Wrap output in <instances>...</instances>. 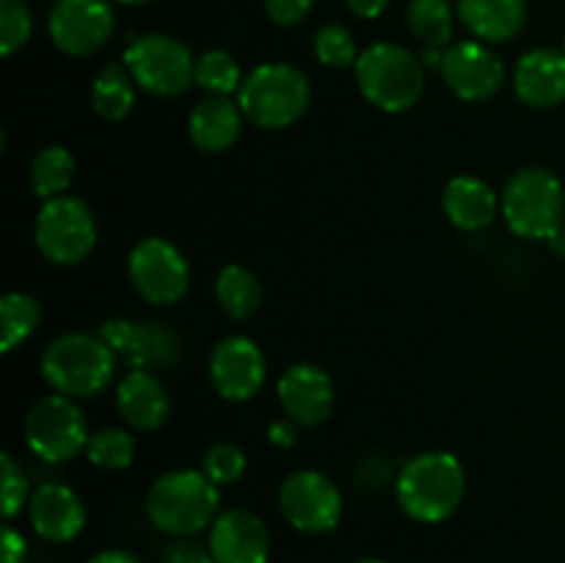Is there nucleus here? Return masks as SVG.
Returning a JSON list of instances; mask_svg holds the SVG:
<instances>
[{
    "instance_id": "nucleus-43",
    "label": "nucleus",
    "mask_w": 565,
    "mask_h": 563,
    "mask_svg": "<svg viewBox=\"0 0 565 563\" xmlns=\"http://www.w3.org/2000/svg\"><path fill=\"white\" fill-rule=\"evenodd\" d=\"M356 563H386V561H381V557H362V561Z\"/></svg>"
},
{
    "instance_id": "nucleus-17",
    "label": "nucleus",
    "mask_w": 565,
    "mask_h": 563,
    "mask_svg": "<svg viewBox=\"0 0 565 563\" xmlns=\"http://www.w3.org/2000/svg\"><path fill=\"white\" fill-rule=\"evenodd\" d=\"M114 351L125 353L138 370L149 364H171L180 357V342L171 331L158 323H136V320H108L99 331Z\"/></svg>"
},
{
    "instance_id": "nucleus-18",
    "label": "nucleus",
    "mask_w": 565,
    "mask_h": 563,
    "mask_svg": "<svg viewBox=\"0 0 565 563\" xmlns=\"http://www.w3.org/2000/svg\"><path fill=\"white\" fill-rule=\"evenodd\" d=\"M31 524L44 541L64 544L81 535L86 524V508L70 486L42 484L31 497Z\"/></svg>"
},
{
    "instance_id": "nucleus-35",
    "label": "nucleus",
    "mask_w": 565,
    "mask_h": 563,
    "mask_svg": "<svg viewBox=\"0 0 565 563\" xmlns=\"http://www.w3.org/2000/svg\"><path fill=\"white\" fill-rule=\"evenodd\" d=\"M315 0H265L270 20L279 25H298L312 11Z\"/></svg>"
},
{
    "instance_id": "nucleus-32",
    "label": "nucleus",
    "mask_w": 565,
    "mask_h": 563,
    "mask_svg": "<svg viewBox=\"0 0 565 563\" xmlns=\"http://www.w3.org/2000/svg\"><path fill=\"white\" fill-rule=\"evenodd\" d=\"M33 20L22 0H0V55H14L31 39Z\"/></svg>"
},
{
    "instance_id": "nucleus-39",
    "label": "nucleus",
    "mask_w": 565,
    "mask_h": 563,
    "mask_svg": "<svg viewBox=\"0 0 565 563\" xmlns=\"http://www.w3.org/2000/svg\"><path fill=\"white\" fill-rule=\"evenodd\" d=\"M386 6H390V0H348V9L362 20H375V17L384 14Z\"/></svg>"
},
{
    "instance_id": "nucleus-6",
    "label": "nucleus",
    "mask_w": 565,
    "mask_h": 563,
    "mask_svg": "<svg viewBox=\"0 0 565 563\" xmlns=\"http://www.w3.org/2000/svg\"><path fill=\"white\" fill-rule=\"evenodd\" d=\"M356 83L364 99L386 114H403L423 97V64L406 47L392 42L370 44L356 61Z\"/></svg>"
},
{
    "instance_id": "nucleus-29",
    "label": "nucleus",
    "mask_w": 565,
    "mask_h": 563,
    "mask_svg": "<svg viewBox=\"0 0 565 563\" xmlns=\"http://www.w3.org/2000/svg\"><path fill=\"white\" fill-rule=\"evenodd\" d=\"M196 83L210 97H226L241 92V66L224 50H210L196 61Z\"/></svg>"
},
{
    "instance_id": "nucleus-28",
    "label": "nucleus",
    "mask_w": 565,
    "mask_h": 563,
    "mask_svg": "<svg viewBox=\"0 0 565 563\" xmlns=\"http://www.w3.org/2000/svg\"><path fill=\"white\" fill-rule=\"evenodd\" d=\"M408 28L430 50L445 47L452 36V11L447 0H412V6H408Z\"/></svg>"
},
{
    "instance_id": "nucleus-1",
    "label": "nucleus",
    "mask_w": 565,
    "mask_h": 563,
    "mask_svg": "<svg viewBox=\"0 0 565 563\" xmlns=\"http://www.w3.org/2000/svg\"><path fill=\"white\" fill-rule=\"evenodd\" d=\"M467 475L452 453L434 450L414 456L397 475V502L414 522L436 524L458 511Z\"/></svg>"
},
{
    "instance_id": "nucleus-21",
    "label": "nucleus",
    "mask_w": 565,
    "mask_h": 563,
    "mask_svg": "<svg viewBox=\"0 0 565 563\" xmlns=\"http://www.w3.org/2000/svg\"><path fill=\"white\" fill-rule=\"evenodd\" d=\"M243 119L241 105L230 103V97H207L191 110L188 132L202 152H224L241 138Z\"/></svg>"
},
{
    "instance_id": "nucleus-40",
    "label": "nucleus",
    "mask_w": 565,
    "mask_h": 563,
    "mask_svg": "<svg viewBox=\"0 0 565 563\" xmlns=\"http://www.w3.org/2000/svg\"><path fill=\"white\" fill-rule=\"evenodd\" d=\"M86 563H141L138 561L132 552H125V550H105V552H97L94 557H88Z\"/></svg>"
},
{
    "instance_id": "nucleus-5",
    "label": "nucleus",
    "mask_w": 565,
    "mask_h": 563,
    "mask_svg": "<svg viewBox=\"0 0 565 563\" xmlns=\"http://www.w3.org/2000/svg\"><path fill=\"white\" fill-rule=\"evenodd\" d=\"M502 215L513 235L524 241H550L565 221L563 182L541 166L519 169L502 191Z\"/></svg>"
},
{
    "instance_id": "nucleus-41",
    "label": "nucleus",
    "mask_w": 565,
    "mask_h": 563,
    "mask_svg": "<svg viewBox=\"0 0 565 563\" xmlns=\"http://www.w3.org/2000/svg\"><path fill=\"white\" fill-rule=\"evenodd\" d=\"M550 248L557 254V257H565V224L550 237Z\"/></svg>"
},
{
    "instance_id": "nucleus-12",
    "label": "nucleus",
    "mask_w": 565,
    "mask_h": 563,
    "mask_svg": "<svg viewBox=\"0 0 565 563\" xmlns=\"http://www.w3.org/2000/svg\"><path fill=\"white\" fill-rule=\"evenodd\" d=\"M114 31V11L108 0H58L50 14V36L66 55H92Z\"/></svg>"
},
{
    "instance_id": "nucleus-19",
    "label": "nucleus",
    "mask_w": 565,
    "mask_h": 563,
    "mask_svg": "<svg viewBox=\"0 0 565 563\" xmlns=\"http://www.w3.org/2000/svg\"><path fill=\"white\" fill-rule=\"evenodd\" d=\"M513 88L524 105L555 108L565 99V53L561 50H533L513 72Z\"/></svg>"
},
{
    "instance_id": "nucleus-30",
    "label": "nucleus",
    "mask_w": 565,
    "mask_h": 563,
    "mask_svg": "<svg viewBox=\"0 0 565 563\" xmlns=\"http://www.w3.org/2000/svg\"><path fill=\"white\" fill-rule=\"evenodd\" d=\"M86 456L99 469H127L136 458V439L121 428H103L88 439Z\"/></svg>"
},
{
    "instance_id": "nucleus-15",
    "label": "nucleus",
    "mask_w": 565,
    "mask_h": 563,
    "mask_svg": "<svg viewBox=\"0 0 565 563\" xmlns=\"http://www.w3.org/2000/svg\"><path fill=\"white\" fill-rule=\"evenodd\" d=\"M210 552L215 563H268L270 535L263 519L243 508L218 513L210 524Z\"/></svg>"
},
{
    "instance_id": "nucleus-8",
    "label": "nucleus",
    "mask_w": 565,
    "mask_h": 563,
    "mask_svg": "<svg viewBox=\"0 0 565 563\" xmlns=\"http://www.w3.org/2000/svg\"><path fill=\"white\" fill-rule=\"evenodd\" d=\"M33 237L50 263L77 265L97 243V224L86 202L75 196H55L47 199L36 213Z\"/></svg>"
},
{
    "instance_id": "nucleus-22",
    "label": "nucleus",
    "mask_w": 565,
    "mask_h": 563,
    "mask_svg": "<svg viewBox=\"0 0 565 563\" xmlns=\"http://www.w3.org/2000/svg\"><path fill=\"white\" fill-rule=\"evenodd\" d=\"M441 208L458 230L480 232L494 221L500 202H497V193L491 191V185H486L478 177L463 174L447 182Z\"/></svg>"
},
{
    "instance_id": "nucleus-10",
    "label": "nucleus",
    "mask_w": 565,
    "mask_h": 563,
    "mask_svg": "<svg viewBox=\"0 0 565 563\" xmlns=\"http://www.w3.org/2000/svg\"><path fill=\"white\" fill-rule=\"evenodd\" d=\"M127 270L136 290L149 304H160V307L180 301L191 285V268L185 257L174 243L163 237H143L141 243H136L127 259Z\"/></svg>"
},
{
    "instance_id": "nucleus-23",
    "label": "nucleus",
    "mask_w": 565,
    "mask_h": 563,
    "mask_svg": "<svg viewBox=\"0 0 565 563\" xmlns=\"http://www.w3.org/2000/svg\"><path fill=\"white\" fill-rule=\"evenodd\" d=\"M461 20L486 42H508L527 20V0H461Z\"/></svg>"
},
{
    "instance_id": "nucleus-9",
    "label": "nucleus",
    "mask_w": 565,
    "mask_h": 563,
    "mask_svg": "<svg viewBox=\"0 0 565 563\" xmlns=\"http://www.w3.org/2000/svg\"><path fill=\"white\" fill-rule=\"evenodd\" d=\"M86 419L66 395H47L33 403L25 417V442L50 464L72 461L88 445Z\"/></svg>"
},
{
    "instance_id": "nucleus-14",
    "label": "nucleus",
    "mask_w": 565,
    "mask_h": 563,
    "mask_svg": "<svg viewBox=\"0 0 565 563\" xmlns=\"http://www.w3.org/2000/svg\"><path fill=\"white\" fill-rule=\"evenodd\" d=\"M441 77L456 97L467 103L494 97L505 83V66L480 42H458L441 53Z\"/></svg>"
},
{
    "instance_id": "nucleus-7",
    "label": "nucleus",
    "mask_w": 565,
    "mask_h": 563,
    "mask_svg": "<svg viewBox=\"0 0 565 563\" xmlns=\"http://www.w3.org/2000/svg\"><path fill=\"white\" fill-rule=\"evenodd\" d=\"M125 66L132 81L158 97H177L196 83V61L191 50L174 36L149 33L136 39L125 53Z\"/></svg>"
},
{
    "instance_id": "nucleus-20",
    "label": "nucleus",
    "mask_w": 565,
    "mask_h": 563,
    "mask_svg": "<svg viewBox=\"0 0 565 563\" xmlns=\"http://www.w3.org/2000/svg\"><path fill=\"white\" fill-rule=\"evenodd\" d=\"M116 406L121 419L136 431H154L169 419L171 401L166 386L147 370H132L125 375L116 392Z\"/></svg>"
},
{
    "instance_id": "nucleus-44",
    "label": "nucleus",
    "mask_w": 565,
    "mask_h": 563,
    "mask_svg": "<svg viewBox=\"0 0 565 563\" xmlns=\"http://www.w3.org/2000/svg\"><path fill=\"white\" fill-rule=\"evenodd\" d=\"M563 53H565V42H563Z\"/></svg>"
},
{
    "instance_id": "nucleus-3",
    "label": "nucleus",
    "mask_w": 565,
    "mask_h": 563,
    "mask_svg": "<svg viewBox=\"0 0 565 563\" xmlns=\"http://www.w3.org/2000/svg\"><path fill=\"white\" fill-rule=\"evenodd\" d=\"M116 370V351L103 337L72 334L55 337L42 357V375L58 395L92 397L110 384Z\"/></svg>"
},
{
    "instance_id": "nucleus-38",
    "label": "nucleus",
    "mask_w": 565,
    "mask_h": 563,
    "mask_svg": "<svg viewBox=\"0 0 565 563\" xmlns=\"http://www.w3.org/2000/svg\"><path fill=\"white\" fill-rule=\"evenodd\" d=\"M268 439L279 447H292L298 442V423L296 419H274L268 425Z\"/></svg>"
},
{
    "instance_id": "nucleus-2",
    "label": "nucleus",
    "mask_w": 565,
    "mask_h": 563,
    "mask_svg": "<svg viewBox=\"0 0 565 563\" xmlns=\"http://www.w3.org/2000/svg\"><path fill=\"white\" fill-rule=\"evenodd\" d=\"M218 486L196 469H174L149 486L147 513L169 535H193L218 519Z\"/></svg>"
},
{
    "instance_id": "nucleus-31",
    "label": "nucleus",
    "mask_w": 565,
    "mask_h": 563,
    "mask_svg": "<svg viewBox=\"0 0 565 563\" xmlns=\"http://www.w3.org/2000/svg\"><path fill=\"white\" fill-rule=\"evenodd\" d=\"M315 55L320 59V64L334 66V70H345L359 61L356 42L342 25H323L315 33Z\"/></svg>"
},
{
    "instance_id": "nucleus-25",
    "label": "nucleus",
    "mask_w": 565,
    "mask_h": 563,
    "mask_svg": "<svg viewBox=\"0 0 565 563\" xmlns=\"http://www.w3.org/2000/svg\"><path fill=\"white\" fill-rule=\"evenodd\" d=\"M92 105L103 119L119 121L136 105V92H132L130 72L121 70L119 64L103 66L92 86Z\"/></svg>"
},
{
    "instance_id": "nucleus-33",
    "label": "nucleus",
    "mask_w": 565,
    "mask_h": 563,
    "mask_svg": "<svg viewBox=\"0 0 565 563\" xmlns=\"http://www.w3.org/2000/svg\"><path fill=\"white\" fill-rule=\"evenodd\" d=\"M202 472L213 480L215 486H230L235 480H241V475L246 472V453L241 450L232 442H218L207 450L202 464Z\"/></svg>"
},
{
    "instance_id": "nucleus-34",
    "label": "nucleus",
    "mask_w": 565,
    "mask_h": 563,
    "mask_svg": "<svg viewBox=\"0 0 565 563\" xmlns=\"http://www.w3.org/2000/svg\"><path fill=\"white\" fill-rule=\"evenodd\" d=\"M0 467H3V517L14 519L28 500V480L9 453L0 456Z\"/></svg>"
},
{
    "instance_id": "nucleus-24",
    "label": "nucleus",
    "mask_w": 565,
    "mask_h": 563,
    "mask_svg": "<svg viewBox=\"0 0 565 563\" xmlns=\"http://www.w3.org/2000/svg\"><path fill=\"white\" fill-rule=\"evenodd\" d=\"M215 296H218V304L230 318L246 320L263 304V285L243 265H226L215 279Z\"/></svg>"
},
{
    "instance_id": "nucleus-37",
    "label": "nucleus",
    "mask_w": 565,
    "mask_h": 563,
    "mask_svg": "<svg viewBox=\"0 0 565 563\" xmlns=\"http://www.w3.org/2000/svg\"><path fill=\"white\" fill-rule=\"evenodd\" d=\"M28 544L22 539V533H17L11 524L3 528V563H25Z\"/></svg>"
},
{
    "instance_id": "nucleus-36",
    "label": "nucleus",
    "mask_w": 565,
    "mask_h": 563,
    "mask_svg": "<svg viewBox=\"0 0 565 563\" xmlns=\"http://www.w3.org/2000/svg\"><path fill=\"white\" fill-rule=\"evenodd\" d=\"M163 563H215L213 552L202 550L199 544H193V541H177V544H171L169 550L163 552Z\"/></svg>"
},
{
    "instance_id": "nucleus-42",
    "label": "nucleus",
    "mask_w": 565,
    "mask_h": 563,
    "mask_svg": "<svg viewBox=\"0 0 565 563\" xmlns=\"http://www.w3.org/2000/svg\"><path fill=\"white\" fill-rule=\"evenodd\" d=\"M119 3H127V6H141V3H149V0H119Z\"/></svg>"
},
{
    "instance_id": "nucleus-4",
    "label": "nucleus",
    "mask_w": 565,
    "mask_h": 563,
    "mask_svg": "<svg viewBox=\"0 0 565 563\" xmlns=\"http://www.w3.org/2000/svg\"><path fill=\"white\" fill-rule=\"evenodd\" d=\"M312 88L307 75L290 64H263L248 72L237 92V105L263 130L290 127L307 114Z\"/></svg>"
},
{
    "instance_id": "nucleus-13",
    "label": "nucleus",
    "mask_w": 565,
    "mask_h": 563,
    "mask_svg": "<svg viewBox=\"0 0 565 563\" xmlns=\"http://www.w3.org/2000/svg\"><path fill=\"white\" fill-rule=\"evenodd\" d=\"M268 364H265L263 351L254 340L243 334H232L215 346L210 357V379H213L215 392L226 401H252L265 384Z\"/></svg>"
},
{
    "instance_id": "nucleus-16",
    "label": "nucleus",
    "mask_w": 565,
    "mask_h": 563,
    "mask_svg": "<svg viewBox=\"0 0 565 563\" xmlns=\"http://www.w3.org/2000/svg\"><path fill=\"white\" fill-rule=\"evenodd\" d=\"M285 414L298 425H320L334 412V384L318 364H292L279 381Z\"/></svg>"
},
{
    "instance_id": "nucleus-26",
    "label": "nucleus",
    "mask_w": 565,
    "mask_h": 563,
    "mask_svg": "<svg viewBox=\"0 0 565 563\" xmlns=\"http://www.w3.org/2000/svg\"><path fill=\"white\" fill-rule=\"evenodd\" d=\"M75 177V158L64 147H44L31 163V185L36 196L47 199L61 196Z\"/></svg>"
},
{
    "instance_id": "nucleus-11",
    "label": "nucleus",
    "mask_w": 565,
    "mask_h": 563,
    "mask_svg": "<svg viewBox=\"0 0 565 563\" xmlns=\"http://www.w3.org/2000/svg\"><path fill=\"white\" fill-rule=\"evenodd\" d=\"M279 508L301 533H329L342 519V495L323 472L301 469L281 484Z\"/></svg>"
},
{
    "instance_id": "nucleus-27",
    "label": "nucleus",
    "mask_w": 565,
    "mask_h": 563,
    "mask_svg": "<svg viewBox=\"0 0 565 563\" xmlns=\"http://www.w3.org/2000/svg\"><path fill=\"white\" fill-rule=\"evenodd\" d=\"M39 320H42V304L28 293H9L0 301V326H3V340H0V351H14L20 342L36 331Z\"/></svg>"
}]
</instances>
